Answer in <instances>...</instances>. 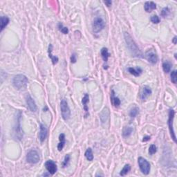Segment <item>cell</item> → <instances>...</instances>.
<instances>
[{"mask_svg":"<svg viewBox=\"0 0 177 177\" xmlns=\"http://www.w3.org/2000/svg\"><path fill=\"white\" fill-rule=\"evenodd\" d=\"M100 54H101V56L102 58H103L104 62H105V63H107V61H108V58H109L110 56V54L109 53L107 48L104 47V48H102L101 51H100Z\"/></svg>","mask_w":177,"mask_h":177,"instance_id":"obj_20","label":"cell"},{"mask_svg":"<svg viewBox=\"0 0 177 177\" xmlns=\"http://www.w3.org/2000/svg\"><path fill=\"white\" fill-rule=\"evenodd\" d=\"M128 71H129V74L133 75V76H136V77H139V76H140L143 73L142 69L140 67H136V68L129 67V68H128Z\"/></svg>","mask_w":177,"mask_h":177,"instance_id":"obj_16","label":"cell"},{"mask_svg":"<svg viewBox=\"0 0 177 177\" xmlns=\"http://www.w3.org/2000/svg\"><path fill=\"white\" fill-rule=\"evenodd\" d=\"M144 9L145 11L147 13H150L152 12V11L156 9V5L154 1H147L145 4Z\"/></svg>","mask_w":177,"mask_h":177,"instance_id":"obj_15","label":"cell"},{"mask_svg":"<svg viewBox=\"0 0 177 177\" xmlns=\"http://www.w3.org/2000/svg\"><path fill=\"white\" fill-rule=\"evenodd\" d=\"M157 151V147L155 145H151L150 147L149 148V154L150 155H153Z\"/></svg>","mask_w":177,"mask_h":177,"instance_id":"obj_29","label":"cell"},{"mask_svg":"<svg viewBox=\"0 0 177 177\" xmlns=\"http://www.w3.org/2000/svg\"><path fill=\"white\" fill-rule=\"evenodd\" d=\"M145 58L149 62L156 64L158 62V57L153 51H148L145 53Z\"/></svg>","mask_w":177,"mask_h":177,"instance_id":"obj_10","label":"cell"},{"mask_svg":"<svg viewBox=\"0 0 177 177\" xmlns=\"http://www.w3.org/2000/svg\"><path fill=\"white\" fill-rule=\"evenodd\" d=\"M76 61H77V56L76 53H73L71 56V62L72 63H76Z\"/></svg>","mask_w":177,"mask_h":177,"instance_id":"obj_33","label":"cell"},{"mask_svg":"<svg viewBox=\"0 0 177 177\" xmlns=\"http://www.w3.org/2000/svg\"><path fill=\"white\" fill-rule=\"evenodd\" d=\"M10 19L6 16H1V31H2L6 28V26L9 24Z\"/></svg>","mask_w":177,"mask_h":177,"instance_id":"obj_21","label":"cell"},{"mask_svg":"<svg viewBox=\"0 0 177 177\" xmlns=\"http://www.w3.org/2000/svg\"><path fill=\"white\" fill-rule=\"evenodd\" d=\"M138 163H139V168L142 173L145 175H148L151 170L150 164L149 162L143 157H139L138 159Z\"/></svg>","mask_w":177,"mask_h":177,"instance_id":"obj_6","label":"cell"},{"mask_svg":"<svg viewBox=\"0 0 177 177\" xmlns=\"http://www.w3.org/2000/svg\"><path fill=\"white\" fill-rule=\"evenodd\" d=\"M45 168H46L48 172L51 175H53L54 174H56L57 170H58L56 163L52 160H47L46 163H45Z\"/></svg>","mask_w":177,"mask_h":177,"instance_id":"obj_8","label":"cell"},{"mask_svg":"<svg viewBox=\"0 0 177 177\" xmlns=\"http://www.w3.org/2000/svg\"><path fill=\"white\" fill-rule=\"evenodd\" d=\"M171 68H172V63L170 62L166 61L164 62L163 63V69L165 73H167V74L170 72V70H171Z\"/></svg>","mask_w":177,"mask_h":177,"instance_id":"obj_25","label":"cell"},{"mask_svg":"<svg viewBox=\"0 0 177 177\" xmlns=\"http://www.w3.org/2000/svg\"><path fill=\"white\" fill-rule=\"evenodd\" d=\"M176 40H177L176 37L175 36L174 37V39H173V43L174 44H176Z\"/></svg>","mask_w":177,"mask_h":177,"instance_id":"obj_36","label":"cell"},{"mask_svg":"<svg viewBox=\"0 0 177 177\" xmlns=\"http://www.w3.org/2000/svg\"><path fill=\"white\" fill-rule=\"evenodd\" d=\"M60 109L62 116L64 121H67L69 119L71 116V111L68 105L67 101L64 99H62L60 102Z\"/></svg>","mask_w":177,"mask_h":177,"instance_id":"obj_5","label":"cell"},{"mask_svg":"<svg viewBox=\"0 0 177 177\" xmlns=\"http://www.w3.org/2000/svg\"><path fill=\"white\" fill-rule=\"evenodd\" d=\"M139 113V108L137 107H134V108H132L129 111V116L131 118H135L137 116L138 113Z\"/></svg>","mask_w":177,"mask_h":177,"instance_id":"obj_27","label":"cell"},{"mask_svg":"<svg viewBox=\"0 0 177 177\" xmlns=\"http://www.w3.org/2000/svg\"><path fill=\"white\" fill-rule=\"evenodd\" d=\"M27 160L29 163L35 164L40 161V156L36 150H30L27 155Z\"/></svg>","mask_w":177,"mask_h":177,"instance_id":"obj_7","label":"cell"},{"mask_svg":"<svg viewBox=\"0 0 177 177\" xmlns=\"http://www.w3.org/2000/svg\"><path fill=\"white\" fill-rule=\"evenodd\" d=\"M131 170V166L130 165H129V164H127V165H125L124 166V168H123V170H121V172H120V175L122 176H125L126 174H127L128 173L130 172Z\"/></svg>","mask_w":177,"mask_h":177,"instance_id":"obj_24","label":"cell"},{"mask_svg":"<svg viewBox=\"0 0 177 177\" xmlns=\"http://www.w3.org/2000/svg\"><path fill=\"white\" fill-rule=\"evenodd\" d=\"M109 110L107 107H105L100 114V121H101L102 123H106L107 120L109 119Z\"/></svg>","mask_w":177,"mask_h":177,"instance_id":"obj_13","label":"cell"},{"mask_svg":"<svg viewBox=\"0 0 177 177\" xmlns=\"http://www.w3.org/2000/svg\"><path fill=\"white\" fill-rule=\"evenodd\" d=\"M149 140H150V136H146L143 138V142H147V141H148Z\"/></svg>","mask_w":177,"mask_h":177,"instance_id":"obj_34","label":"cell"},{"mask_svg":"<svg viewBox=\"0 0 177 177\" xmlns=\"http://www.w3.org/2000/svg\"><path fill=\"white\" fill-rule=\"evenodd\" d=\"M89 94L85 93L84 94V97L82 98V103L83 105V108L84 109V111L86 112V115L85 117H87V116L89 115V109H88V106H87V103H89Z\"/></svg>","mask_w":177,"mask_h":177,"instance_id":"obj_14","label":"cell"},{"mask_svg":"<svg viewBox=\"0 0 177 177\" xmlns=\"http://www.w3.org/2000/svg\"><path fill=\"white\" fill-rule=\"evenodd\" d=\"M28 82V78L22 74L17 75L13 80V84L14 87L18 90H24L27 88Z\"/></svg>","mask_w":177,"mask_h":177,"instance_id":"obj_2","label":"cell"},{"mask_svg":"<svg viewBox=\"0 0 177 177\" xmlns=\"http://www.w3.org/2000/svg\"><path fill=\"white\" fill-rule=\"evenodd\" d=\"M26 102H27V106H28L29 109L30 111L32 112H35L37 111V108L35 100L32 98V97L29 94H28L26 97Z\"/></svg>","mask_w":177,"mask_h":177,"instance_id":"obj_9","label":"cell"},{"mask_svg":"<svg viewBox=\"0 0 177 177\" xmlns=\"http://www.w3.org/2000/svg\"><path fill=\"white\" fill-rule=\"evenodd\" d=\"M174 115H175V111L174 109H170L169 111V118H168V127H169V130H170V135L172 136V139H173V141L175 143H176V134H175L174 130Z\"/></svg>","mask_w":177,"mask_h":177,"instance_id":"obj_4","label":"cell"},{"mask_svg":"<svg viewBox=\"0 0 177 177\" xmlns=\"http://www.w3.org/2000/svg\"><path fill=\"white\" fill-rule=\"evenodd\" d=\"M69 160H70V156H69V154H67V155H66V156L64 157V160L62 163L63 168H66V167L67 166L68 164H69Z\"/></svg>","mask_w":177,"mask_h":177,"instance_id":"obj_31","label":"cell"},{"mask_svg":"<svg viewBox=\"0 0 177 177\" xmlns=\"http://www.w3.org/2000/svg\"><path fill=\"white\" fill-rule=\"evenodd\" d=\"M40 134H39V139H40L41 143H43L46 139L47 134H48V131H47L46 127L43 124H40Z\"/></svg>","mask_w":177,"mask_h":177,"instance_id":"obj_11","label":"cell"},{"mask_svg":"<svg viewBox=\"0 0 177 177\" xmlns=\"http://www.w3.org/2000/svg\"><path fill=\"white\" fill-rule=\"evenodd\" d=\"M133 128L131 127H125L123 130V137L127 138L129 137V136L131 135L133 132Z\"/></svg>","mask_w":177,"mask_h":177,"instance_id":"obj_22","label":"cell"},{"mask_svg":"<svg viewBox=\"0 0 177 177\" xmlns=\"http://www.w3.org/2000/svg\"><path fill=\"white\" fill-rule=\"evenodd\" d=\"M52 51H53V46L52 44H50L49 46H48V57L51 59L52 63H53V65L57 64L58 62V58L56 56H54L52 55Z\"/></svg>","mask_w":177,"mask_h":177,"instance_id":"obj_18","label":"cell"},{"mask_svg":"<svg viewBox=\"0 0 177 177\" xmlns=\"http://www.w3.org/2000/svg\"><path fill=\"white\" fill-rule=\"evenodd\" d=\"M151 22L154 24H158L160 22V19H159L158 16L157 15H153L151 17Z\"/></svg>","mask_w":177,"mask_h":177,"instance_id":"obj_32","label":"cell"},{"mask_svg":"<svg viewBox=\"0 0 177 177\" xmlns=\"http://www.w3.org/2000/svg\"><path fill=\"white\" fill-rule=\"evenodd\" d=\"M171 81L174 84H176L177 82V72L176 70L172 71L171 74Z\"/></svg>","mask_w":177,"mask_h":177,"instance_id":"obj_28","label":"cell"},{"mask_svg":"<svg viewBox=\"0 0 177 177\" xmlns=\"http://www.w3.org/2000/svg\"><path fill=\"white\" fill-rule=\"evenodd\" d=\"M152 89L148 86H144L143 87L142 89V92L141 93V98L142 100H146V98L149 96V95L152 94Z\"/></svg>","mask_w":177,"mask_h":177,"instance_id":"obj_12","label":"cell"},{"mask_svg":"<svg viewBox=\"0 0 177 177\" xmlns=\"http://www.w3.org/2000/svg\"><path fill=\"white\" fill-rule=\"evenodd\" d=\"M104 3H105V4H106L107 6H108V7H109V6H111V4H112L111 1H104Z\"/></svg>","mask_w":177,"mask_h":177,"instance_id":"obj_35","label":"cell"},{"mask_svg":"<svg viewBox=\"0 0 177 177\" xmlns=\"http://www.w3.org/2000/svg\"><path fill=\"white\" fill-rule=\"evenodd\" d=\"M105 27V23L103 18L100 17H97L94 18L93 22H92V29H93V33H98L99 32L103 30Z\"/></svg>","mask_w":177,"mask_h":177,"instance_id":"obj_3","label":"cell"},{"mask_svg":"<svg viewBox=\"0 0 177 177\" xmlns=\"http://www.w3.org/2000/svg\"><path fill=\"white\" fill-rule=\"evenodd\" d=\"M111 103L114 105L116 107H118L121 105V100L118 97L115 96V92L114 91H111Z\"/></svg>","mask_w":177,"mask_h":177,"instance_id":"obj_19","label":"cell"},{"mask_svg":"<svg viewBox=\"0 0 177 177\" xmlns=\"http://www.w3.org/2000/svg\"><path fill=\"white\" fill-rule=\"evenodd\" d=\"M84 156H85L86 158L89 160V161H92L93 160V155L91 148H88L87 149V151L85 152V154H84Z\"/></svg>","mask_w":177,"mask_h":177,"instance_id":"obj_23","label":"cell"},{"mask_svg":"<svg viewBox=\"0 0 177 177\" xmlns=\"http://www.w3.org/2000/svg\"><path fill=\"white\" fill-rule=\"evenodd\" d=\"M59 141H60V143L58 145V149L59 152H60V151L62 150V149L64 148V145H65V143H66L65 135H64V134H60Z\"/></svg>","mask_w":177,"mask_h":177,"instance_id":"obj_17","label":"cell"},{"mask_svg":"<svg viewBox=\"0 0 177 177\" xmlns=\"http://www.w3.org/2000/svg\"><path fill=\"white\" fill-rule=\"evenodd\" d=\"M170 13V9H169V8L165 7V8H164V9H163V10H162L161 15L163 16V17H167V16L169 15Z\"/></svg>","mask_w":177,"mask_h":177,"instance_id":"obj_30","label":"cell"},{"mask_svg":"<svg viewBox=\"0 0 177 177\" xmlns=\"http://www.w3.org/2000/svg\"><path fill=\"white\" fill-rule=\"evenodd\" d=\"M58 29H59L61 33H62L63 34H68L69 33V29H68L67 27H64L63 24L61 23V22L58 23Z\"/></svg>","mask_w":177,"mask_h":177,"instance_id":"obj_26","label":"cell"},{"mask_svg":"<svg viewBox=\"0 0 177 177\" xmlns=\"http://www.w3.org/2000/svg\"><path fill=\"white\" fill-rule=\"evenodd\" d=\"M124 37L127 44V46L130 51L131 54L133 56L136 57V58H143L142 52H141L140 48H139V46H137L136 42H134V40H133L131 35L125 32L124 33Z\"/></svg>","mask_w":177,"mask_h":177,"instance_id":"obj_1","label":"cell"}]
</instances>
